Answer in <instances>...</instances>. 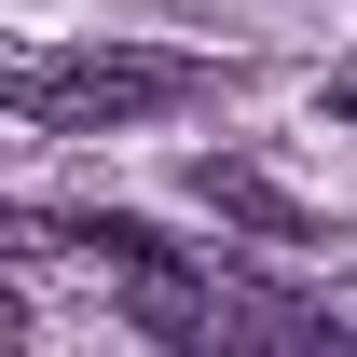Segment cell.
<instances>
[{
    "label": "cell",
    "mask_w": 357,
    "mask_h": 357,
    "mask_svg": "<svg viewBox=\"0 0 357 357\" xmlns=\"http://www.w3.org/2000/svg\"><path fill=\"white\" fill-rule=\"evenodd\" d=\"M192 83L178 55H28L14 69V124H137Z\"/></svg>",
    "instance_id": "1"
},
{
    "label": "cell",
    "mask_w": 357,
    "mask_h": 357,
    "mask_svg": "<svg viewBox=\"0 0 357 357\" xmlns=\"http://www.w3.org/2000/svg\"><path fill=\"white\" fill-rule=\"evenodd\" d=\"M192 192H206L220 220H248V234H275V248H303V234H316V206H303V192H275L261 165H192Z\"/></svg>",
    "instance_id": "2"
},
{
    "label": "cell",
    "mask_w": 357,
    "mask_h": 357,
    "mask_svg": "<svg viewBox=\"0 0 357 357\" xmlns=\"http://www.w3.org/2000/svg\"><path fill=\"white\" fill-rule=\"evenodd\" d=\"M316 96H330V110H344V124H357V55H344V69H330V83H316Z\"/></svg>",
    "instance_id": "3"
}]
</instances>
